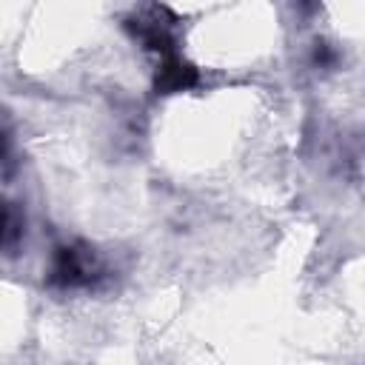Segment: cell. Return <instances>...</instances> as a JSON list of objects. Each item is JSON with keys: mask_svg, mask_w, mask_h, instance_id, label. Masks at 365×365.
Here are the masks:
<instances>
[{"mask_svg": "<svg viewBox=\"0 0 365 365\" xmlns=\"http://www.w3.org/2000/svg\"><path fill=\"white\" fill-rule=\"evenodd\" d=\"M154 83H157V91H163V94L191 88L197 83V68L188 66L185 60H180L177 54H165L160 68H157V80Z\"/></svg>", "mask_w": 365, "mask_h": 365, "instance_id": "2", "label": "cell"}, {"mask_svg": "<svg viewBox=\"0 0 365 365\" xmlns=\"http://www.w3.org/2000/svg\"><path fill=\"white\" fill-rule=\"evenodd\" d=\"M94 257L88 251L80 248H60L51 265V282L60 288H77V285H88L94 279Z\"/></svg>", "mask_w": 365, "mask_h": 365, "instance_id": "1", "label": "cell"}]
</instances>
